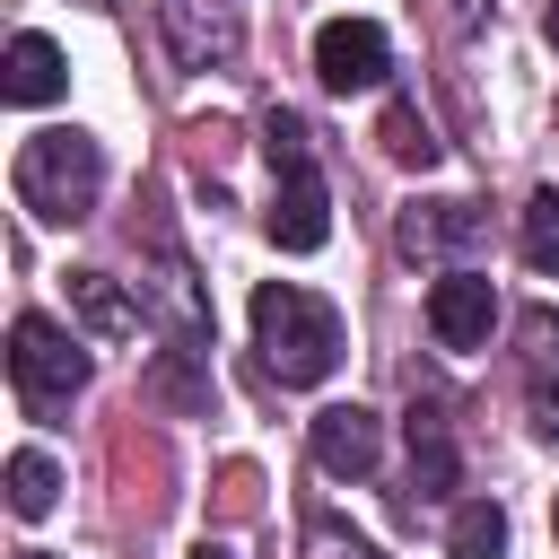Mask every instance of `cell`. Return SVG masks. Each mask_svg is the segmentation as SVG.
<instances>
[{
  "mask_svg": "<svg viewBox=\"0 0 559 559\" xmlns=\"http://www.w3.org/2000/svg\"><path fill=\"white\" fill-rule=\"evenodd\" d=\"M262 148H271V210H262L271 245H280V253H323V236H332V183H323V166H314L306 114L271 105V114H262Z\"/></svg>",
  "mask_w": 559,
  "mask_h": 559,
  "instance_id": "1",
  "label": "cell"
},
{
  "mask_svg": "<svg viewBox=\"0 0 559 559\" xmlns=\"http://www.w3.org/2000/svg\"><path fill=\"white\" fill-rule=\"evenodd\" d=\"M253 349L280 384H323L341 367V314L332 297L297 288V280H262L253 288Z\"/></svg>",
  "mask_w": 559,
  "mask_h": 559,
  "instance_id": "2",
  "label": "cell"
},
{
  "mask_svg": "<svg viewBox=\"0 0 559 559\" xmlns=\"http://www.w3.org/2000/svg\"><path fill=\"white\" fill-rule=\"evenodd\" d=\"M9 183H17V210H35L44 227H79V218L105 201V148H96L79 122L35 131V140L17 148V166H9Z\"/></svg>",
  "mask_w": 559,
  "mask_h": 559,
  "instance_id": "3",
  "label": "cell"
},
{
  "mask_svg": "<svg viewBox=\"0 0 559 559\" xmlns=\"http://www.w3.org/2000/svg\"><path fill=\"white\" fill-rule=\"evenodd\" d=\"M9 384L26 402V419H61L87 393V349L79 332H61L52 314H17L9 323Z\"/></svg>",
  "mask_w": 559,
  "mask_h": 559,
  "instance_id": "4",
  "label": "cell"
},
{
  "mask_svg": "<svg viewBox=\"0 0 559 559\" xmlns=\"http://www.w3.org/2000/svg\"><path fill=\"white\" fill-rule=\"evenodd\" d=\"M314 79H323L332 96L384 87V79H393V44H384V26H376V17H332V26L314 35Z\"/></svg>",
  "mask_w": 559,
  "mask_h": 559,
  "instance_id": "5",
  "label": "cell"
},
{
  "mask_svg": "<svg viewBox=\"0 0 559 559\" xmlns=\"http://www.w3.org/2000/svg\"><path fill=\"white\" fill-rule=\"evenodd\" d=\"M515 384H524L533 437H559V306L515 314Z\"/></svg>",
  "mask_w": 559,
  "mask_h": 559,
  "instance_id": "6",
  "label": "cell"
},
{
  "mask_svg": "<svg viewBox=\"0 0 559 559\" xmlns=\"http://www.w3.org/2000/svg\"><path fill=\"white\" fill-rule=\"evenodd\" d=\"M489 323H498V288H489V271H437V288H428V332H437V349H489Z\"/></svg>",
  "mask_w": 559,
  "mask_h": 559,
  "instance_id": "7",
  "label": "cell"
},
{
  "mask_svg": "<svg viewBox=\"0 0 559 559\" xmlns=\"http://www.w3.org/2000/svg\"><path fill=\"white\" fill-rule=\"evenodd\" d=\"M306 445H314V463H323L332 480H367V472L384 463V419H376L367 402H323L314 428H306Z\"/></svg>",
  "mask_w": 559,
  "mask_h": 559,
  "instance_id": "8",
  "label": "cell"
},
{
  "mask_svg": "<svg viewBox=\"0 0 559 559\" xmlns=\"http://www.w3.org/2000/svg\"><path fill=\"white\" fill-rule=\"evenodd\" d=\"M480 236H489V210H480V201H411V210H402V227H393V245H402V253L445 262V271H463L454 253H472Z\"/></svg>",
  "mask_w": 559,
  "mask_h": 559,
  "instance_id": "9",
  "label": "cell"
},
{
  "mask_svg": "<svg viewBox=\"0 0 559 559\" xmlns=\"http://www.w3.org/2000/svg\"><path fill=\"white\" fill-rule=\"evenodd\" d=\"M157 26H166V52H175L183 70H218V61H236V44H245V26H236L227 0H157Z\"/></svg>",
  "mask_w": 559,
  "mask_h": 559,
  "instance_id": "10",
  "label": "cell"
},
{
  "mask_svg": "<svg viewBox=\"0 0 559 559\" xmlns=\"http://www.w3.org/2000/svg\"><path fill=\"white\" fill-rule=\"evenodd\" d=\"M411 489L419 498H454V472H463V454H454V419H445V402L437 393H411ZM411 498V507H419Z\"/></svg>",
  "mask_w": 559,
  "mask_h": 559,
  "instance_id": "11",
  "label": "cell"
},
{
  "mask_svg": "<svg viewBox=\"0 0 559 559\" xmlns=\"http://www.w3.org/2000/svg\"><path fill=\"white\" fill-rule=\"evenodd\" d=\"M61 87H70V70H61V44H52V35H35V26H26V35H9L0 96H9V105H52Z\"/></svg>",
  "mask_w": 559,
  "mask_h": 559,
  "instance_id": "12",
  "label": "cell"
},
{
  "mask_svg": "<svg viewBox=\"0 0 559 559\" xmlns=\"http://www.w3.org/2000/svg\"><path fill=\"white\" fill-rule=\"evenodd\" d=\"M70 314H79L96 341H131V332H140V297H131L122 280H105V271H70Z\"/></svg>",
  "mask_w": 559,
  "mask_h": 559,
  "instance_id": "13",
  "label": "cell"
},
{
  "mask_svg": "<svg viewBox=\"0 0 559 559\" xmlns=\"http://www.w3.org/2000/svg\"><path fill=\"white\" fill-rule=\"evenodd\" d=\"M376 140H384V157H393V166H419V175L437 166V131L419 122V105H411V96H393V105H384Z\"/></svg>",
  "mask_w": 559,
  "mask_h": 559,
  "instance_id": "14",
  "label": "cell"
},
{
  "mask_svg": "<svg viewBox=\"0 0 559 559\" xmlns=\"http://www.w3.org/2000/svg\"><path fill=\"white\" fill-rule=\"evenodd\" d=\"M52 498H61V472H52V454H35V445H17L9 454V515H52Z\"/></svg>",
  "mask_w": 559,
  "mask_h": 559,
  "instance_id": "15",
  "label": "cell"
},
{
  "mask_svg": "<svg viewBox=\"0 0 559 559\" xmlns=\"http://www.w3.org/2000/svg\"><path fill=\"white\" fill-rule=\"evenodd\" d=\"M445 550H454V559H498V550H507V507H498V498H472V507H454V524H445Z\"/></svg>",
  "mask_w": 559,
  "mask_h": 559,
  "instance_id": "16",
  "label": "cell"
},
{
  "mask_svg": "<svg viewBox=\"0 0 559 559\" xmlns=\"http://www.w3.org/2000/svg\"><path fill=\"white\" fill-rule=\"evenodd\" d=\"M515 245H524V262H533V271H559V183H542V192L524 201Z\"/></svg>",
  "mask_w": 559,
  "mask_h": 559,
  "instance_id": "17",
  "label": "cell"
},
{
  "mask_svg": "<svg viewBox=\"0 0 559 559\" xmlns=\"http://www.w3.org/2000/svg\"><path fill=\"white\" fill-rule=\"evenodd\" d=\"M306 559H384L367 533H349L341 515H306Z\"/></svg>",
  "mask_w": 559,
  "mask_h": 559,
  "instance_id": "18",
  "label": "cell"
},
{
  "mask_svg": "<svg viewBox=\"0 0 559 559\" xmlns=\"http://www.w3.org/2000/svg\"><path fill=\"white\" fill-rule=\"evenodd\" d=\"M183 358H201V349H166V358L148 367V393H157V402H175V411H192V402H201V384L183 376Z\"/></svg>",
  "mask_w": 559,
  "mask_h": 559,
  "instance_id": "19",
  "label": "cell"
},
{
  "mask_svg": "<svg viewBox=\"0 0 559 559\" xmlns=\"http://www.w3.org/2000/svg\"><path fill=\"white\" fill-rule=\"evenodd\" d=\"M192 559H236V550H227V542H201V550H192Z\"/></svg>",
  "mask_w": 559,
  "mask_h": 559,
  "instance_id": "20",
  "label": "cell"
},
{
  "mask_svg": "<svg viewBox=\"0 0 559 559\" xmlns=\"http://www.w3.org/2000/svg\"><path fill=\"white\" fill-rule=\"evenodd\" d=\"M542 35H550V44H559V0H550V9H542Z\"/></svg>",
  "mask_w": 559,
  "mask_h": 559,
  "instance_id": "21",
  "label": "cell"
},
{
  "mask_svg": "<svg viewBox=\"0 0 559 559\" xmlns=\"http://www.w3.org/2000/svg\"><path fill=\"white\" fill-rule=\"evenodd\" d=\"M454 9H463V17H480V0H454Z\"/></svg>",
  "mask_w": 559,
  "mask_h": 559,
  "instance_id": "22",
  "label": "cell"
},
{
  "mask_svg": "<svg viewBox=\"0 0 559 559\" xmlns=\"http://www.w3.org/2000/svg\"><path fill=\"white\" fill-rule=\"evenodd\" d=\"M26 559H52V550H26Z\"/></svg>",
  "mask_w": 559,
  "mask_h": 559,
  "instance_id": "23",
  "label": "cell"
},
{
  "mask_svg": "<svg viewBox=\"0 0 559 559\" xmlns=\"http://www.w3.org/2000/svg\"><path fill=\"white\" fill-rule=\"evenodd\" d=\"M87 9H114V0H87Z\"/></svg>",
  "mask_w": 559,
  "mask_h": 559,
  "instance_id": "24",
  "label": "cell"
}]
</instances>
